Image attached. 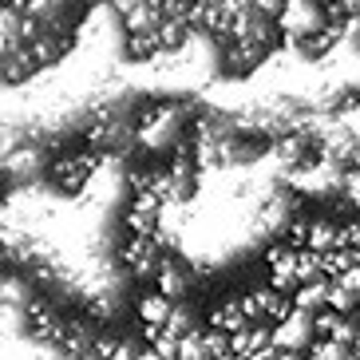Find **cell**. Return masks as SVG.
<instances>
[{
  "label": "cell",
  "instance_id": "cell-1",
  "mask_svg": "<svg viewBox=\"0 0 360 360\" xmlns=\"http://www.w3.org/2000/svg\"><path fill=\"white\" fill-rule=\"evenodd\" d=\"M194 115H198V103L179 96L139 99L131 115V150L139 159H162V155L191 147Z\"/></svg>",
  "mask_w": 360,
  "mask_h": 360
}]
</instances>
